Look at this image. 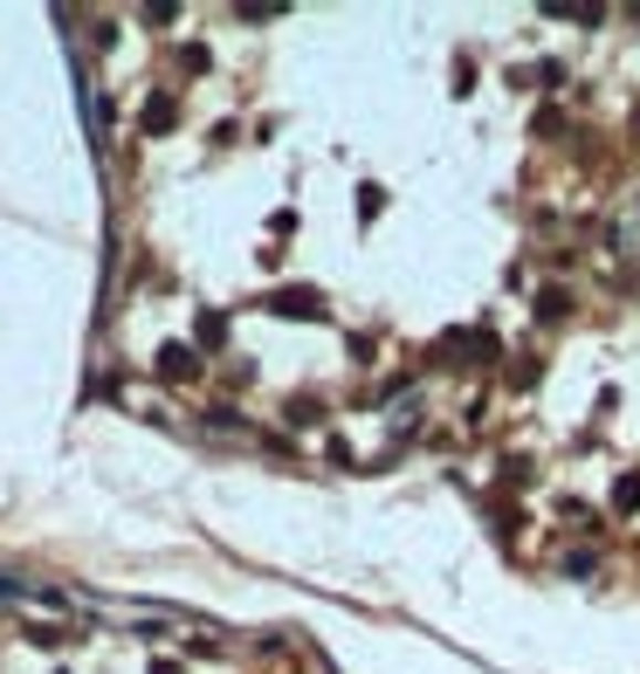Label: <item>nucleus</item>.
Wrapping results in <instances>:
<instances>
[{
  "label": "nucleus",
  "mask_w": 640,
  "mask_h": 674,
  "mask_svg": "<svg viewBox=\"0 0 640 674\" xmlns=\"http://www.w3.org/2000/svg\"><path fill=\"white\" fill-rule=\"evenodd\" d=\"M620 255H640V207H627V221H620Z\"/></svg>",
  "instance_id": "1"
}]
</instances>
